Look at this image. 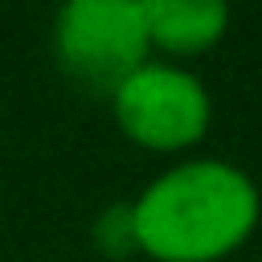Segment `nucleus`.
Returning <instances> with one entry per match:
<instances>
[{"label": "nucleus", "instance_id": "f257e3e1", "mask_svg": "<svg viewBox=\"0 0 262 262\" xmlns=\"http://www.w3.org/2000/svg\"><path fill=\"white\" fill-rule=\"evenodd\" d=\"M262 221L258 180L221 156H184L131 201L135 250L151 262H225Z\"/></svg>", "mask_w": 262, "mask_h": 262}, {"label": "nucleus", "instance_id": "f03ea898", "mask_svg": "<svg viewBox=\"0 0 262 262\" xmlns=\"http://www.w3.org/2000/svg\"><path fill=\"white\" fill-rule=\"evenodd\" d=\"M106 98H111V115L119 131L135 147L160 151V156L192 151L209 135V123H213L209 86L188 66H176L164 57L143 61Z\"/></svg>", "mask_w": 262, "mask_h": 262}, {"label": "nucleus", "instance_id": "7ed1b4c3", "mask_svg": "<svg viewBox=\"0 0 262 262\" xmlns=\"http://www.w3.org/2000/svg\"><path fill=\"white\" fill-rule=\"evenodd\" d=\"M53 53L57 66L90 86L115 90L127 74L151 61L143 0H70L53 16Z\"/></svg>", "mask_w": 262, "mask_h": 262}, {"label": "nucleus", "instance_id": "20e7f679", "mask_svg": "<svg viewBox=\"0 0 262 262\" xmlns=\"http://www.w3.org/2000/svg\"><path fill=\"white\" fill-rule=\"evenodd\" d=\"M147 45L164 61H184L217 49L229 33V8L221 0H143Z\"/></svg>", "mask_w": 262, "mask_h": 262}, {"label": "nucleus", "instance_id": "39448f33", "mask_svg": "<svg viewBox=\"0 0 262 262\" xmlns=\"http://www.w3.org/2000/svg\"><path fill=\"white\" fill-rule=\"evenodd\" d=\"M90 242H94V250H98L102 258H111V262H123V258L139 254V250H135V225H131V201L106 205V209L94 217V225H90Z\"/></svg>", "mask_w": 262, "mask_h": 262}]
</instances>
